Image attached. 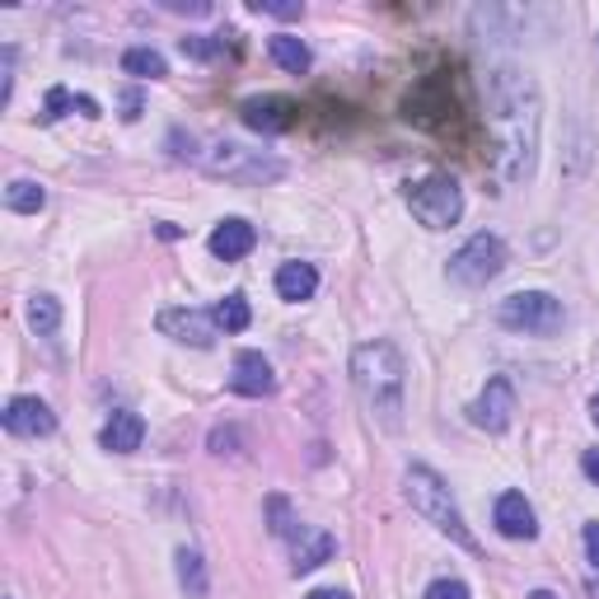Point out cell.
<instances>
[{"label": "cell", "mask_w": 599, "mask_h": 599, "mask_svg": "<svg viewBox=\"0 0 599 599\" xmlns=\"http://www.w3.org/2000/svg\"><path fill=\"white\" fill-rule=\"evenodd\" d=\"M351 389L366 403V412L380 427H398L403 421V389H408V366L398 357L393 342H361L351 351Z\"/></svg>", "instance_id": "cell-2"}, {"label": "cell", "mask_w": 599, "mask_h": 599, "mask_svg": "<svg viewBox=\"0 0 599 599\" xmlns=\"http://www.w3.org/2000/svg\"><path fill=\"white\" fill-rule=\"evenodd\" d=\"M253 243H258V230L249 226V220H239V216L220 220V226L211 230V253H216V258H226V262L249 258V253H253Z\"/></svg>", "instance_id": "cell-14"}, {"label": "cell", "mask_w": 599, "mask_h": 599, "mask_svg": "<svg viewBox=\"0 0 599 599\" xmlns=\"http://www.w3.org/2000/svg\"><path fill=\"white\" fill-rule=\"evenodd\" d=\"M137 118H141V94L127 90V94H122V122H137Z\"/></svg>", "instance_id": "cell-30"}, {"label": "cell", "mask_w": 599, "mask_h": 599, "mask_svg": "<svg viewBox=\"0 0 599 599\" xmlns=\"http://www.w3.org/2000/svg\"><path fill=\"white\" fill-rule=\"evenodd\" d=\"M141 440H146V421L137 412H113V417H108V427L99 431V446L113 450V455L141 450Z\"/></svg>", "instance_id": "cell-15"}, {"label": "cell", "mask_w": 599, "mask_h": 599, "mask_svg": "<svg viewBox=\"0 0 599 599\" xmlns=\"http://www.w3.org/2000/svg\"><path fill=\"white\" fill-rule=\"evenodd\" d=\"M487 127H492L497 146V173L501 183H525L535 179L539 164V127H543V99L539 84L520 66H501L487 80Z\"/></svg>", "instance_id": "cell-1"}, {"label": "cell", "mask_w": 599, "mask_h": 599, "mask_svg": "<svg viewBox=\"0 0 599 599\" xmlns=\"http://www.w3.org/2000/svg\"><path fill=\"white\" fill-rule=\"evenodd\" d=\"M590 599H599V581H595V586H590Z\"/></svg>", "instance_id": "cell-36"}, {"label": "cell", "mask_w": 599, "mask_h": 599, "mask_svg": "<svg viewBox=\"0 0 599 599\" xmlns=\"http://www.w3.org/2000/svg\"><path fill=\"white\" fill-rule=\"evenodd\" d=\"M529 599H558V595H552V590H535V595H529Z\"/></svg>", "instance_id": "cell-35"}, {"label": "cell", "mask_w": 599, "mask_h": 599, "mask_svg": "<svg viewBox=\"0 0 599 599\" xmlns=\"http://www.w3.org/2000/svg\"><path fill=\"white\" fill-rule=\"evenodd\" d=\"M122 71L137 76V80H164L169 66L154 48H131V52H122Z\"/></svg>", "instance_id": "cell-20"}, {"label": "cell", "mask_w": 599, "mask_h": 599, "mask_svg": "<svg viewBox=\"0 0 599 599\" xmlns=\"http://www.w3.org/2000/svg\"><path fill=\"white\" fill-rule=\"evenodd\" d=\"M42 202H48V192H42L33 179H14V183L6 188V207L19 211V216H38Z\"/></svg>", "instance_id": "cell-22"}, {"label": "cell", "mask_w": 599, "mask_h": 599, "mask_svg": "<svg viewBox=\"0 0 599 599\" xmlns=\"http://www.w3.org/2000/svg\"><path fill=\"white\" fill-rule=\"evenodd\" d=\"M154 323H160V332L173 342H188V347H211L216 342V319L202 315V309H164Z\"/></svg>", "instance_id": "cell-11"}, {"label": "cell", "mask_w": 599, "mask_h": 599, "mask_svg": "<svg viewBox=\"0 0 599 599\" xmlns=\"http://www.w3.org/2000/svg\"><path fill=\"white\" fill-rule=\"evenodd\" d=\"M268 52H272V61L281 66L286 76H305V71H309V61H315V57H309L305 42H300V38H291V33H277V38L268 42Z\"/></svg>", "instance_id": "cell-19"}, {"label": "cell", "mask_w": 599, "mask_h": 599, "mask_svg": "<svg viewBox=\"0 0 599 599\" xmlns=\"http://www.w3.org/2000/svg\"><path fill=\"white\" fill-rule=\"evenodd\" d=\"M403 197L427 230H450L463 216V192H459L455 179H446V173H431V179H421V183H408Z\"/></svg>", "instance_id": "cell-5"}, {"label": "cell", "mask_w": 599, "mask_h": 599, "mask_svg": "<svg viewBox=\"0 0 599 599\" xmlns=\"http://www.w3.org/2000/svg\"><path fill=\"white\" fill-rule=\"evenodd\" d=\"M230 389L243 393V398H268L277 389L272 361L262 357V351H239V357H234V375H230Z\"/></svg>", "instance_id": "cell-12"}, {"label": "cell", "mask_w": 599, "mask_h": 599, "mask_svg": "<svg viewBox=\"0 0 599 599\" xmlns=\"http://www.w3.org/2000/svg\"><path fill=\"white\" fill-rule=\"evenodd\" d=\"M492 520H497V529L506 539H535L539 535V516H535V506H529L520 492H506V497H497V510H492Z\"/></svg>", "instance_id": "cell-13"}, {"label": "cell", "mask_w": 599, "mask_h": 599, "mask_svg": "<svg viewBox=\"0 0 599 599\" xmlns=\"http://www.w3.org/2000/svg\"><path fill=\"white\" fill-rule=\"evenodd\" d=\"M0 421H6V431H10V436H24V440H33V436H52V431H57L52 408L42 403V398H29V393L10 398L6 412H0Z\"/></svg>", "instance_id": "cell-10"}, {"label": "cell", "mask_w": 599, "mask_h": 599, "mask_svg": "<svg viewBox=\"0 0 599 599\" xmlns=\"http://www.w3.org/2000/svg\"><path fill=\"white\" fill-rule=\"evenodd\" d=\"M253 10L258 14H277V19H300V6H262V0H258Z\"/></svg>", "instance_id": "cell-31"}, {"label": "cell", "mask_w": 599, "mask_h": 599, "mask_svg": "<svg viewBox=\"0 0 599 599\" xmlns=\"http://www.w3.org/2000/svg\"><path fill=\"white\" fill-rule=\"evenodd\" d=\"M590 417H595V427H599V393L590 398Z\"/></svg>", "instance_id": "cell-34"}, {"label": "cell", "mask_w": 599, "mask_h": 599, "mask_svg": "<svg viewBox=\"0 0 599 599\" xmlns=\"http://www.w3.org/2000/svg\"><path fill=\"white\" fill-rule=\"evenodd\" d=\"M211 455H239V431L234 427L211 431Z\"/></svg>", "instance_id": "cell-28"}, {"label": "cell", "mask_w": 599, "mask_h": 599, "mask_svg": "<svg viewBox=\"0 0 599 599\" xmlns=\"http://www.w3.org/2000/svg\"><path fill=\"white\" fill-rule=\"evenodd\" d=\"M66 113H80V118H103L94 99L71 94V90H61V84H57V90H48V103H42L38 122H57V118H66Z\"/></svg>", "instance_id": "cell-18"}, {"label": "cell", "mask_w": 599, "mask_h": 599, "mask_svg": "<svg viewBox=\"0 0 599 599\" xmlns=\"http://www.w3.org/2000/svg\"><path fill=\"white\" fill-rule=\"evenodd\" d=\"M239 118L243 127L262 131V137H281V131L296 127V103L281 99V94H262V99H243L239 103Z\"/></svg>", "instance_id": "cell-9"}, {"label": "cell", "mask_w": 599, "mask_h": 599, "mask_svg": "<svg viewBox=\"0 0 599 599\" xmlns=\"http://www.w3.org/2000/svg\"><path fill=\"white\" fill-rule=\"evenodd\" d=\"M332 552H338V539L332 535H323V529H305V535L296 539V576H305V571H315V567H323Z\"/></svg>", "instance_id": "cell-17"}, {"label": "cell", "mask_w": 599, "mask_h": 599, "mask_svg": "<svg viewBox=\"0 0 599 599\" xmlns=\"http://www.w3.org/2000/svg\"><path fill=\"white\" fill-rule=\"evenodd\" d=\"M469 421L478 431H492V436H501L510 421H516V389H510V380H487V389L469 403Z\"/></svg>", "instance_id": "cell-8"}, {"label": "cell", "mask_w": 599, "mask_h": 599, "mask_svg": "<svg viewBox=\"0 0 599 599\" xmlns=\"http://www.w3.org/2000/svg\"><path fill=\"white\" fill-rule=\"evenodd\" d=\"M586 552H590V567L599 571V520L586 525Z\"/></svg>", "instance_id": "cell-29"}, {"label": "cell", "mask_w": 599, "mask_h": 599, "mask_svg": "<svg viewBox=\"0 0 599 599\" xmlns=\"http://www.w3.org/2000/svg\"><path fill=\"white\" fill-rule=\"evenodd\" d=\"M506 272V243L497 234H473L463 249L450 258V281L469 286V291H482L487 281H497Z\"/></svg>", "instance_id": "cell-6"}, {"label": "cell", "mask_w": 599, "mask_h": 599, "mask_svg": "<svg viewBox=\"0 0 599 599\" xmlns=\"http://www.w3.org/2000/svg\"><path fill=\"white\" fill-rule=\"evenodd\" d=\"M315 291H319V272L309 268V262H281V268H277V296L281 300L300 305V300H309Z\"/></svg>", "instance_id": "cell-16"}, {"label": "cell", "mask_w": 599, "mask_h": 599, "mask_svg": "<svg viewBox=\"0 0 599 599\" xmlns=\"http://www.w3.org/2000/svg\"><path fill=\"white\" fill-rule=\"evenodd\" d=\"M183 57H197V61H211V57H220L226 52V38H202V33H188L183 42Z\"/></svg>", "instance_id": "cell-26"}, {"label": "cell", "mask_w": 599, "mask_h": 599, "mask_svg": "<svg viewBox=\"0 0 599 599\" xmlns=\"http://www.w3.org/2000/svg\"><path fill=\"white\" fill-rule=\"evenodd\" d=\"M268 520H272V535L277 539H300L305 535L300 516L291 510V501H286V497H268Z\"/></svg>", "instance_id": "cell-24"}, {"label": "cell", "mask_w": 599, "mask_h": 599, "mask_svg": "<svg viewBox=\"0 0 599 599\" xmlns=\"http://www.w3.org/2000/svg\"><path fill=\"white\" fill-rule=\"evenodd\" d=\"M211 319H216V328H226V332H243V328L253 323V309H249V300L234 291V296H226V300L211 309Z\"/></svg>", "instance_id": "cell-21"}, {"label": "cell", "mask_w": 599, "mask_h": 599, "mask_svg": "<svg viewBox=\"0 0 599 599\" xmlns=\"http://www.w3.org/2000/svg\"><path fill=\"white\" fill-rule=\"evenodd\" d=\"M403 482H408V501H412L417 516H427V520L440 529V535H450L459 548L478 552V539L469 535V525H463V516H459V506H455V497H450L446 478H440L436 469H427V463H412Z\"/></svg>", "instance_id": "cell-3"}, {"label": "cell", "mask_w": 599, "mask_h": 599, "mask_svg": "<svg viewBox=\"0 0 599 599\" xmlns=\"http://www.w3.org/2000/svg\"><path fill=\"white\" fill-rule=\"evenodd\" d=\"M207 164H211V173H220V179H230V183H277L286 173L281 160H268L262 150H243L234 141H220Z\"/></svg>", "instance_id": "cell-7"}, {"label": "cell", "mask_w": 599, "mask_h": 599, "mask_svg": "<svg viewBox=\"0 0 599 599\" xmlns=\"http://www.w3.org/2000/svg\"><path fill=\"white\" fill-rule=\"evenodd\" d=\"M179 581L192 599H207V567H202V552L179 548Z\"/></svg>", "instance_id": "cell-23"}, {"label": "cell", "mask_w": 599, "mask_h": 599, "mask_svg": "<svg viewBox=\"0 0 599 599\" xmlns=\"http://www.w3.org/2000/svg\"><path fill=\"white\" fill-rule=\"evenodd\" d=\"M497 323L510 332H529V338H552V332H562L567 309L548 291H516L497 305Z\"/></svg>", "instance_id": "cell-4"}, {"label": "cell", "mask_w": 599, "mask_h": 599, "mask_svg": "<svg viewBox=\"0 0 599 599\" xmlns=\"http://www.w3.org/2000/svg\"><path fill=\"white\" fill-rule=\"evenodd\" d=\"M29 323L38 328V338H52V332L61 328V305L52 296H33L29 300Z\"/></svg>", "instance_id": "cell-25"}, {"label": "cell", "mask_w": 599, "mask_h": 599, "mask_svg": "<svg viewBox=\"0 0 599 599\" xmlns=\"http://www.w3.org/2000/svg\"><path fill=\"white\" fill-rule=\"evenodd\" d=\"M581 469L590 473V482H599V450H586V459H581Z\"/></svg>", "instance_id": "cell-32"}, {"label": "cell", "mask_w": 599, "mask_h": 599, "mask_svg": "<svg viewBox=\"0 0 599 599\" xmlns=\"http://www.w3.org/2000/svg\"><path fill=\"white\" fill-rule=\"evenodd\" d=\"M305 599H351V595H342V590H309Z\"/></svg>", "instance_id": "cell-33"}, {"label": "cell", "mask_w": 599, "mask_h": 599, "mask_svg": "<svg viewBox=\"0 0 599 599\" xmlns=\"http://www.w3.org/2000/svg\"><path fill=\"white\" fill-rule=\"evenodd\" d=\"M421 599H469V586L455 581V576H446V581H431Z\"/></svg>", "instance_id": "cell-27"}]
</instances>
